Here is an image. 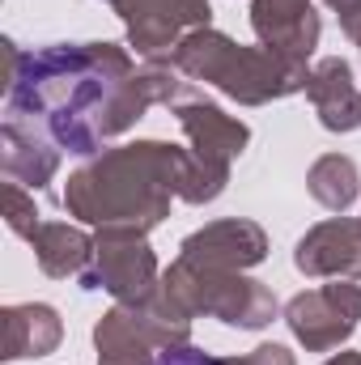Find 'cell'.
I'll return each mask as SVG.
<instances>
[{
  "label": "cell",
  "instance_id": "cell-1",
  "mask_svg": "<svg viewBox=\"0 0 361 365\" xmlns=\"http://www.w3.org/2000/svg\"><path fill=\"white\" fill-rule=\"evenodd\" d=\"M187 98H195V86L171 60L136 68L119 43H47L26 51L9 81L4 119H21L51 145L93 158L106 140L136 128L149 106H179Z\"/></svg>",
  "mask_w": 361,
  "mask_h": 365
},
{
  "label": "cell",
  "instance_id": "cell-2",
  "mask_svg": "<svg viewBox=\"0 0 361 365\" xmlns=\"http://www.w3.org/2000/svg\"><path fill=\"white\" fill-rule=\"evenodd\" d=\"M183 162L187 149L171 140L111 145L68 175L60 204L93 230L153 234L171 217V200H179Z\"/></svg>",
  "mask_w": 361,
  "mask_h": 365
},
{
  "label": "cell",
  "instance_id": "cell-3",
  "mask_svg": "<svg viewBox=\"0 0 361 365\" xmlns=\"http://www.w3.org/2000/svg\"><path fill=\"white\" fill-rule=\"evenodd\" d=\"M171 64L191 86H213L238 106H268L280 98L306 93V77H310V68L272 56L268 47H243L213 26L183 34Z\"/></svg>",
  "mask_w": 361,
  "mask_h": 365
},
{
  "label": "cell",
  "instance_id": "cell-4",
  "mask_svg": "<svg viewBox=\"0 0 361 365\" xmlns=\"http://www.w3.org/2000/svg\"><path fill=\"white\" fill-rule=\"evenodd\" d=\"M162 284L179 297L183 306L200 319H221L225 327L238 331H264L272 327V319H280V302L264 280L247 272H221V268H200L191 259H175Z\"/></svg>",
  "mask_w": 361,
  "mask_h": 365
},
{
  "label": "cell",
  "instance_id": "cell-5",
  "mask_svg": "<svg viewBox=\"0 0 361 365\" xmlns=\"http://www.w3.org/2000/svg\"><path fill=\"white\" fill-rule=\"evenodd\" d=\"M86 293H111L119 306L145 302L158 284L162 268L149 247V234H128V230H93V255L90 268L77 280Z\"/></svg>",
  "mask_w": 361,
  "mask_h": 365
},
{
  "label": "cell",
  "instance_id": "cell-6",
  "mask_svg": "<svg viewBox=\"0 0 361 365\" xmlns=\"http://www.w3.org/2000/svg\"><path fill=\"white\" fill-rule=\"evenodd\" d=\"M280 319L306 353H332L361 327V284L332 280L323 289H302L285 302Z\"/></svg>",
  "mask_w": 361,
  "mask_h": 365
},
{
  "label": "cell",
  "instance_id": "cell-7",
  "mask_svg": "<svg viewBox=\"0 0 361 365\" xmlns=\"http://www.w3.org/2000/svg\"><path fill=\"white\" fill-rule=\"evenodd\" d=\"M123 21L128 47L149 60H171L183 34L213 26L208 0H115L111 4Z\"/></svg>",
  "mask_w": 361,
  "mask_h": 365
},
{
  "label": "cell",
  "instance_id": "cell-8",
  "mask_svg": "<svg viewBox=\"0 0 361 365\" xmlns=\"http://www.w3.org/2000/svg\"><path fill=\"white\" fill-rule=\"evenodd\" d=\"M268 234L260 221L247 217H221L200 225L195 234H187L179 242V255L200 264V268H221V272H247L255 264L268 259Z\"/></svg>",
  "mask_w": 361,
  "mask_h": 365
},
{
  "label": "cell",
  "instance_id": "cell-9",
  "mask_svg": "<svg viewBox=\"0 0 361 365\" xmlns=\"http://www.w3.org/2000/svg\"><path fill=\"white\" fill-rule=\"evenodd\" d=\"M251 30L260 47H268L272 56L298 68H310L323 21H319L315 0H251Z\"/></svg>",
  "mask_w": 361,
  "mask_h": 365
},
{
  "label": "cell",
  "instance_id": "cell-10",
  "mask_svg": "<svg viewBox=\"0 0 361 365\" xmlns=\"http://www.w3.org/2000/svg\"><path fill=\"white\" fill-rule=\"evenodd\" d=\"M293 268L315 280H361V217H327L293 247Z\"/></svg>",
  "mask_w": 361,
  "mask_h": 365
},
{
  "label": "cell",
  "instance_id": "cell-11",
  "mask_svg": "<svg viewBox=\"0 0 361 365\" xmlns=\"http://www.w3.org/2000/svg\"><path fill=\"white\" fill-rule=\"evenodd\" d=\"M175 119H179L183 136H187V149L200 153V158H208V162L234 166L247 153V145H251V128L243 119L225 115L217 102H208L200 93L175 106Z\"/></svg>",
  "mask_w": 361,
  "mask_h": 365
},
{
  "label": "cell",
  "instance_id": "cell-12",
  "mask_svg": "<svg viewBox=\"0 0 361 365\" xmlns=\"http://www.w3.org/2000/svg\"><path fill=\"white\" fill-rule=\"evenodd\" d=\"M0 361H43L64 340V319L47 302H17L0 310Z\"/></svg>",
  "mask_w": 361,
  "mask_h": 365
},
{
  "label": "cell",
  "instance_id": "cell-13",
  "mask_svg": "<svg viewBox=\"0 0 361 365\" xmlns=\"http://www.w3.org/2000/svg\"><path fill=\"white\" fill-rule=\"evenodd\" d=\"M306 98L327 132H357L361 128V90L353 81V64L345 56H323L310 64Z\"/></svg>",
  "mask_w": 361,
  "mask_h": 365
},
{
  "label": "cell",
  "instance_id": "cell-14",
  "mask_svg": "<svg viewBox=\"0 0 361 365\" xmlns=\"http://www.w3.org/2000/svg\"><path fill=\"white\" fill-rule=\"evenodd\" d=\"M60 145H51L39 128L21 119L0 123V170L9 182H21L30 191H43L47 182L60 175Z\"/></svg>",
  "mask_w": 361,
  "mask_h": 365
},
{
  "label": "cell",
  "instance_id": "cell-15",
  "mask_svg": "<svg viewBox=\"0 0 361 365\" xmlns=\"http://www.w3.org/2000/svg\"><path fill=\"white\" fill-rule=\"evenodd\" d=\"M93 353L98 365H158V344L145 331L141 314L132 306H111L98 323H93Z\"/></svg>",
  "mask_w": 361,
  "mask_h": 365
},
{
  "label": "cell",
  "instance_id": "cell-16",
  "mask_svg": "<svg viewBox=\"0 0 361 365\" xmlns=\"http://www.w3.org/2000/svg\"><path fill=\"white\" fill-rule=\"evenodd\" d=\"M30 247H34V264L43 276L81 280L93 255V234H86L81 225H68V221H43L39 234L30 238Z\"/></svg>",
  "mask_w": 361,
  "mask_h": 365
},
{
  "label": "cell",
  "instance_id": "cell-17",
  "mask_svg": "<svg viewBox=\"0 0 361 365\" xmlns=\"http://www.w3.org/2000/svg\"><path fill=\"white\" fill-rule=\"evenodd\" d=\"M306 191L315 204H323L327 212H349L361 195V170L349 153H323L310 170H306Z\"/></svg>",
  "mask_w": 361,
  "mask_h": 365
},
{
  "label": "cell",
  "instance_id": "cell-18",
  "mask_svg": "<svg viewBox=\"0 0 361 365\" xmlns=\"http://www.w3.org/2000/svg\"><path fill=\"white\" fill-rule=\"evenodd\" d=\"M136 314H141V323H145V331L153 336V344L166 353V349H179V344H191V310L183 306L179 297L166 289V284H158L145 302H136L132 306Z\"/></svg>",
  "mask_w": 361,
  "mask_h": 365
},
{
  "label": "cell",
  "instance_id": "cell-19",
  "mask_svg": "<svg viewBox=\"0 0 361 365\" xmlns=\"http://www.w3.org/2000/svg\"><path fill=\"white\" fill-rule=\"evenodd\" d=\"M230 187V166L221 162H208L200 153L187 149V162H183V175H179V200L183 204H213L221 191Z\"/></svg>",
  "mask_w": 361,
  "mask_h": 365
},
{
  "label": "cell",
  "instance_id": "cell-20",
  "mask_svg": "<svg viewBox=\"0 0 361 365\" xmlns=\"http://www.w3.org/2000/svg\"><path fill=\"white\" fill-rule=\"evenodd\" d=\"M4 221H9V230L17 238L30 242L39 234V225H43V217L34 208V191H26L21 182H4Z\"/></svg>",
  "mask_w": 361,
  "mask_h": 365
},
{
  "label": "cell",
  "instance_id": "cell-21",
  "mask_svg": "<svg viewBox=\"0 0 361 365\" xmlns=\"http://www.w3.org/2000/svg\"><path fill=\"white\" fill-rule=\"evenodd\" d=\"M217 365H298V357L285 349V344H260V349H251V353H243V357H217Z\"/></svg>",
  "mask_w": 361,
  "mask_h": 365
},
{
  "label": "cell",
  "instance_id": "cell-22",
  "mask_svg": "<svg viewBox=\"0 0 361 365\" xmlns=\"http://www.w3.org/2000/svg\"><path fill=\"white\" fill-rule=\"evenodd\" d=\"M323 4H327L336 17H340V30H345V38L361 47V0H323Z\"/></svg>",
  "mask_w": 361,
  "mask_h": 365
},
{
  "label": "cell",
  "instance_id": "cell-23",
  "mask_svg": "<svg viewBox=\"0 0 361 365\" xmlns=\"http://www.w3.org/2000/svg\"><path fill=\"white\" fill-rule=\"evenodd\" d=\"M158 365H217V357H213V353H200V349H191V344H179V349L158 353Z\"/></svg>",
  "mask_w": 361,
  "mask_h": 365
},
{
  "label": "cell",
  "instance_id": "cell-24",
  "mask_svg": "<svg viewBox=\"0 0 361 365\" xmlns=\"http://www.w3.org/2000/svg\"><path fill=\"white\" fill-rule=\"evenodd\" d=\"M323 365H361V353H336V357H327Z\"/></svg>",
  "mask_w": 361,
  "mask_h": 365
},
{
  "label": "cell",
  "instance_id": "cell-25",
  "mask_svg": "<svg viewBox=\"0 0 361 365\" xmlns=\"http://www.w3.org/2000/svg\"><path fill=\"white\" fill-rule=\"evenodd\" d=\"M102 4H115V0H102Z\"/></svg>",
  "mask_w": 361,
  "mask_h": 365
}]
</instances>
